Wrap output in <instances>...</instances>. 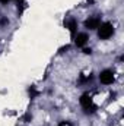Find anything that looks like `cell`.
<instances>
[{
  "mask_svg": "<svg viewBox=\"0 0 124 126\" xmlns=\"http://www.w3.org/2000/svg\"><path fill=\"white\" fill-rule=\"evenodd\" d=\"M114 25L111 22H104L98 27V38L99 40H110L114 35Z\"/></svg>",
  "mask_w": 124,
  "mask_h": 126,
  "instance_id": "1",
  "label": "cell"
},
{
  "mask_svg": "<svg viewBox=\"0 0 124 126\" xmlns=\"http://www.w3.org/2000/svg\"><path fill=\"white\" fill-rule=\"evenodd\" d=\"M79 103H80V106L83 107V110H85V113H86V114H89V113L92 114V113H95V111H96V106L93 104L92 97L88 94V93H85V94L80 95Z\"/></svg>",
  "mask_w": 124,
  "mask_h": 126,
  "instance_id": "2",
  "label": "cell"
},
{
  "mask_svg": "<svg viewBox=\"0 0 124 126\" xmlns=\"http://www.w3.org/2000/svg\"><path fill=\"white\" fill-rule=\"evenodd\" d=\"M98 78H99V82L102 85H111L114 82V79H115V75H114V72L111 69H104V70L99 72Z\"/></svg>",
  "mask_w": 124,
  "mask_h": 126,
  "instance_id": "3",
  "label": "cell"
},
{
  "mask_svg": "<svg viewBox=\"0 0 124 126\" xmlns=\"http://www.w3.org/2000/svg\"><path fill=\"white\" fill-rule=\"evenodd\" d=\"M102 22H101V16H98V15H93V16H89L86 21H85V28L86 30H89V31H93V30H98V27L101 25Z\"/></svg>",
  "mask_w": 124,
  "mask_h": 126,
  "instance_id": "4",
  "label": "cell"
},
{
  "mask_svg": "<svg viewBox=\"0 0 124 126\" xmlns=\"http://www.w3.org/2000/svg\"><path fill=\"white\" fill-rule=\"evenodd\" d=\"M89 41V35L86 32H79L74 35V46L76 47H85Z\"/></svg>",
  "mask_w": 124,
  "mask_h": 126,
  "instance_id": "5",
  "label": "cell"
},
{
  "mask_svg": "<svg viewBox=\"0 0 124 126\" xmlns=\"http://www.w3.org/2000/svg\"><path fill=\"white\" fill-rule=\"evenodd\" d=\"M66 28L69 30L70 35L74 38V35L77 34V21H76L74 18H70V19H67V21H66Z\"/></svg>",
  "mask_w": 124,
  "mask_h": 126,
  "instance_id": "6",
  "label": "cell"
},
{
  "mask_svg": "<svg viewBox=\"0 0 124 126\" xmlns=\"http://www.w3.org/2000/svg\"><path fill=\"white\" fill-rule=\"evenodd\" d=\"M93 79L92 75H80V78H79V84H88V82H91Z\"/></svg>",
  "mask_w": 124,
  "mask_h": 126,
  "instance_id": "7",
  "label": "cell"
},
{
  "mask_svg": "<svg viewBox=\"0 0 124 126\" xmlns=\"http://www.w3.org/2000/svg\"><path fill=\"white\" fill-rule=\"evenodd\" d=\"M29 95H31V98H35V97L38 95V91H37L34 87H31V88H29Z\"/></svg>",
  "mask_w": 124,
  "mask_h": 126,
  "instance_id": "8",
  "label": "cell"
},
{
  "mask_svg": "<svg viewBox=\"0 0 124 126\" xmlns=\"http://www.w3.org/2000/svg\"><path fill=\"white\" fill-rule=\"evenodd\" d=\"M83 54H92V48H83Z\"/></svg>",
  "mask_w": 124,
  "mask_h": 126,
  "instance_id": "9",
  "label": "cell"
},
{
  "mask_svg": "<svg viewBox=\"0 0 124 126\" xmlns=\"http://www.w3.org/2000/svg\"><path fill=\"white\" fill-rule=\"evenodd\" d=\"M57 126H72V123H69V122H60Z\"/></svg>",
  "mask_w": 124,
  "mask_h": 126,
  "instance_id": "10",
  "label": "cell"
},
{
  "mask_svg": "<svg viewBox=\"0 0 124 126\" xmlns=\"http://www.w3.org/2000/svg\"><path fill=\"white\" fill-rule=\"evenodd\" d=\"M7 22H9V21H7V19H6V18H3V19H1V21H0V24H1V25H6V24H7Z\"/></svg>",
  "mask_w": 124,
  "mask_h": 126,
  "instance_id": "11",
  "label": "cell"
},
{
  "mask_svg": "<svg viewBox=\"0 0 124 126\" xmlns=\"http://www.w3.org/2000/svg\"><path fill=\"white\" fill-rule=\"evenodd\" d=\"M9 1H10V0H0V3H1V4H7Z\"/></svg>",
  "mask_w": 124,
  "mask_h": 126,
  "instance_id": "12",
  "label": "cell"
},
{
  "mask_svg": "<svg viewBox=\"0 0 124 126\" xmlns=\"http://www.w3.org/2000/svg\"><path fill=\"white\" fill-rule=\"evenodd\" d=\"M16 1H18V3H24L25 0H16Z\"/></svg>",
  "mask_w": 124,
  "mask_h": 126,
  "instance_id": "13",
  "label": "cell"
}]
</instances>
